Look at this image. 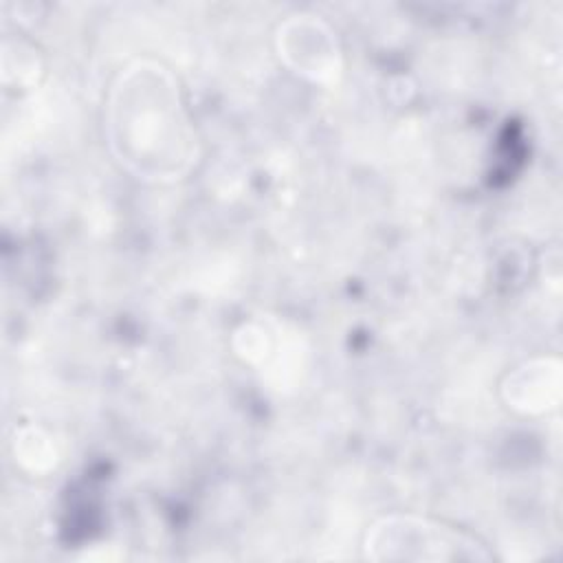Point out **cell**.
Listing matches in <instances>:
<instances>
[{
    "mask_svg": "<svg viewBox=\"0 0 563 563\" xmlns=\"http://www.w3.org/2000/svg\"><path fill=\"white\" fill-rule=\"evenodd\" d=\"M106 130L117 161L141 180L174 183L196 163V134L178 81L154 59H136L119 73Z\"/></svg>",
    "mask_w": 563,
    "mask_h": 563,
    "instance_id": "1",
    "label": "cell"
},
{
    "mask_svg": "<svg viewBox=\"0 0 563 563\" xmlns=\"http://www.w3.org/2000/svg\"><path fill=\"white\" fill-rule=\"evenodd\" d=\"M473 541L413 515L378 519L365 534V556L372 561H453L471 559Z\"/></svg>",
    "mask_w": 563,
    "mask_h": 563,
    "instance_id": "2",
    "label": "cell"
},
{
    "mask_svg": "<svg viewBox=\"0 0 563 563\" xmlns=\"http://www.w3.org/2000/svg\"><path fill=\"white\" fill-rule=\"evenodd\" d=\"M279 59L303 79L332 86L343 73V51L334 29L314 13H292L275 31Z\"/></svg>",
    "mask_w": 563,
    "mask_h": 563,
    "instance_id": "3",
    "label": "cell"
},
{
    "mask_svg": "<svg viewBox=\"0 0 563 563\" xmlns=\"http://www.w3.org/2000/svg\"><path fill=\"white\" fill-rule=\"evenodd\" d=\"M504 402L523 416L556 411L563 396V365L559 356L523 361L501 383Z\"/></svg>",
    "mask_w": 563,
    "mask_h": 563,
    "instance_id": "4",
    "label": "cell"
},
{
    "mask_svg": "<svg viewBox=\"0 0 563 563\" xmlns=\"http://www.w3.org/2000/svg\"><path fill=\"white\" fill-rule=\"evenodd\" d=\"M11 453L15 464L31 475H46L55 471L59 462V451L53 438L35 424H24L15 429L11 440Z\"/></svg>",
    "mask_w": 563,
    "mask_h": 563,
    "instance_id": "5",
    "label": "cell"
}]
</instances>
